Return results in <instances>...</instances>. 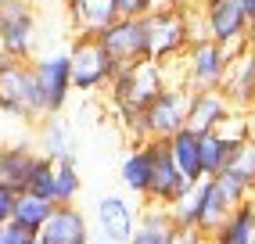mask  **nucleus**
<instances>
[{
  "label": "nucleus",
  "instance_id": "obj_1",
  "mask_svg": "<svg viewBox=\"0 0 255 244\" xmlns=\"http://www.w3.org/2000/svg\"><path fill=\"white\" fill-rule=\"evenodd\" d=\"M169 86V65H158L151 58L129 61L108 79V97H112V112L115 119H129L140 115L151 101Z\"/></svg>",
  "mask_w": 255,
  "mask_h": 244
},
{
  "label": "nucleus",
  "instance_id": "obj_3",
  "mask_svg": "<svg viewBox=\"0 0 255 244\" xmlns=\"http://www.w3.org/2000/svg\"><path fill=\"white\" fill-rule=\"evenodd\" d=\"M0 115L18 122H40L47 119L40 86L32 79L29 61H7L0 68Z\"/></svg>",
  "mask_w": 255,
  "mask_h": 244
},
{
  "label": "nucleus",
  "instance_id": "obj_10",
  "mask_svg": "<svg viewBox=\"0 0 255 244\" xmlns=\"http://www.w3.org/2000/svg\"><path fill=\"white\" fill-rule=\"evenodd\" d=\"M140 205H133L126 194H101L94 205V226L90 230L97 237H105L108 244H126L133 226H137Z\"/></svg>",
  "mask_w": 255,
  "mask_h": 244
},
{
  "label": "nucleus",
  "instance_id": "obj_17",
  "mask_svg": "<svg viewBox=\"0 0 255 244\" xmlns=\"http://www.w3.org/2000/svg\"><path fill=\"white\" fill-rule=\"evenodd\" d=\"M173 234H176V223L169 216V208L147 205V208H140L137 226H133L126 244H173Z\"/></svg>",
  "mask_w": 255,
  "mask_h": 244
},
{
  "label": "nucleus",
  "instance_id": "obj_35",
  "mask_svg": "<svg viewBox=\"0 0 255 244\" xmlns=\"http://www.w3.org/2000/svg\"><path fill=\"white\" fill-rule=\"evenodd\" d=\"M87 244H108V241H105V237H97V234L90 230V241H87Z\"/></svg>",
  "mask_w": 255,
  "mask_h": 244
},
{
  "label": "nucleus",
  "instance_id": "obj_22",
  "mask_svg": "<svg viewBox=\"0 0 255 244\" xmlns=\"http://www.w3.org/2000/svg\"><path fill=\"white\" fill-rule=\"evenodd\" d=\"M119 180H123V187L133 198H140V201L147 198V187H151V147H147V140L133 144V151L119 165Z\"/></svg>",
  "mask_w": 255,
  "mask_h": 244
},
{
  "label": "nucleus",
  "instance_id": "obj_27",
  "mask_svg": "<svg viewBox=\"0 0 255 244\" xmlns=\"http://www.w3.org/2000/svg\"><path fill=\"white\" fill-rule=\"evenodd\" d=\"M50 187H54V162L47 158V154L36 151V158H32V169H29V176H25V190L29 194H40L50 201Z\"/></svg>",
  "mask_w": 255,
  "mask_h": 244
},
{
  "label": "nucleus",
  "instance_id": "obj_18",
  "mask_svg": "<svg viewBox=\"0 0 255 244\" xmlns=\"http://www.w3.org/2000/svg\"><path fill=\"white\" fill-rule=\"evenodd\" d=\"M65 7H69V18L79 29V36H97L108 22L119 18L115 0H65Z\"/></svg>",
  "mask_w": 255,
  "mask_h": 244
},
{
  "label": "nucleus",
  "instance_id": "obj_9",
  "mask_svg": "<svg viewBox=\"0 0 255 244\" xmlns=\"http://www.w3.org/2000/svg\"><path fill=\"white\" fill-rule=\"evenodd\" d=\"M140 119H144L147 140H165V136H173L187 122V86L183 83H169L165 90L140 112Z\"/></svg>",
  "mask_w": 255,
  "mask_h": 244
},
{
  "label": "nucleus",
  "instance_id": "obj_38",
  "mask_svg": "<svg viewBox=\"0 0 255 244\" xmlns=\"http://www.w3.org/2000/svg\"><path fill=\"white\" fill-rule=\"evenodd\" d=\"M252 108H255V104H252Z\"/></svg>",
  "mask_w": 255,
  "mask_h": 244
},
{
  "label": "nucleus",
  "instance_id": "obj_32",
  "mask_svg": "<svg viewBox=\"0 0 255 244\" xmlns=\"http://www.w3.org/2000/svg\"><path fill=\"white\" fill-rule=\"evenodd\" d=\"M173 244H209V237L198 230V226H176Z\"/></svg>",
  "mask_w": 255,
  "mask_h": 244
},
{
  "label": "nucleus",
  "instance_id": "obj_25",
  "mask_svg": "<svg viewBox=\"0 0 255 244\" xmlns=\"http://www.w3.org/2000/svg\"><path fill=\"white\" fill-rule=\"evenodd\" d=\"M198 144H201V180H205V176H219V172L227 169V162L234 158V151L241 147V144H230L227 136H219L216 129L201 133Z\"/></svg>",
  "mask_w": 255,
  "mask_h": 244
},
{
  "label": "nucleus",
  "instance_id": "obj_29",
  "mask_svg": "<svg viewBox=\"0 0 255 244\" xmlns=\"http://www.w3.org/2000/svg\"><path fill=\"white\" fill-rule=\"evenodd\" d=\"M165 208H169V216H173L176 226H194V216H198V187L191 183L173 205H165Z\"/></svg>",
  "mask_w": 255,
  "mask_h": 244
},
{
  "label": "nucleus",
  "instance_id": "obj_36",
  "mask_svg": "<svg viewBox=\"0 0 255 244\" xmlns=\"http://www.w3.org/2000/svg\"><path fill=\"white\" fill-rule=\"evenodd\" d=\"M7 61H11V58H7V50H4V47H0V68H4Z\"/></svg>",
  "mask_w": 255,
  "mask_h": 244
},
{
  "label": "nucleus",
  "instance_id": "obj_31",
  "mask_svg": "<svg viewBox=\"0 0 255 244\" xmlns=\"http://www.w3.org/2000/svg\"><path fill=\"white\" fill-rule=\"evenodd\" d=\"M151 7H155V0H115V11L123 18H144Z\"/></svg>",
  "mask_w": 255,
  "mask_h": 244
},
{
  "label": "nucleus",
  "instance_id": "obj_6",
  "mask_svg": "<svg viewBox=\"0 0 255 244\" xmlns=\"http://www.w3.org/2000/svg\"><path fill=\"white\" fill-rule=\"evenodd\" d=\"M0 47L11 61L36 58V11L29 0H0Z\"/></svg>",
  "mask_w": 255,
  "mask_h": 244
},
{
  "label": "nucleus",
  "instance_id": "obj_37",
  "mask_svg": "<svg viewBox=\"0 0 255 244\" xmlns=\"http://www.w3.org/2000/svg\"><path fill=\"white\" fill-rule=\"evenodd\" d=\"M252 144H255V133H252Z\"/></svg>",
  "mask_w": 255,
  "mask_h": 244
},
{
  "label": "nucleus",
  "instance_id": "obj_24",
  "mask_svg": "<svg viewBox=\"0 0 255 244\" xmlns=\"http://www.w3.org/2000/svg\"><path fill=\"white\" fill-rule=\"evenodd\" d=\"M40 154H47L50 162L54 158H65V154H76V144H72V129L69 122H61L58 115H47L40 119Z\"/></svg>",
  "mask_w": 255,
  "mask_h": 244
},
{
  "label": "nucleus",
  "instance_id": "obj_4",
  "mask_svg": "<svg viewBox=\"0 0 255 244\" xmlns=\"http://www.w3.org/2000/svg\"><path fill=\"white\" fill-rule=\"evenodd\" d=\"M227 65H230V54L219 43H212L209 36L191 40V47L183 50V61H180V72H183L180 83L187 90H219Z\"/></svg>",
  "mask_w": 255,
  "mask_h": 244
},
{
  "label": "nucleus",
  "instance_id": "obj_19",
  "mask_svg": "<svg viewBox=\"0 0 255 244\" xmlns=\"http://www.w3.org/2000/svg\"><path fill=\"white\" fill-rule=\"evenodd\" d=\"M194 187H198V216H194V226H198V230L209 237V234L216 230V226L223 223V216L230 212L234 205L223 198V190H219V183H216L212 176L198 180Z\"/></svg>",
  "mask_w": 255,
  "mask_h": 244
},
{
  "label": "nucleus",
  "instance_id": "obj_33",
  "mask_svg": "<svg viewBox=\"0 0 255 244\" xmlns=\"http://www.w3.org/2000/svg\"><path fill=\"white\" fill-rule=\"evenodd\" d=\"M14 198H18V190H11L0 183V226L11 223V208H14Z\"/></svg>",
  "mask_w": 255,
  "mask_h": 244
},
{
  "label": "nucleus",
  "instance_id": "obj_34",
  "mask_svg": "<svg viewBox=\"0 0 255 244\" xmlns=\"http://www.w3.org/2000/svg\"><path fill=\"white\" fill-rule=\"evenodd\" d=\"M241 11H245L248 25H255V0H241Z\"/></svg>",
  "mask_w": 255,
  "mask_h": 244
},
{
  "label": "nucleus",
  "instance_id": "obj_26",
  "mask_svg": "<svg viewBox=\"0 0 255 244\" xmlns=\"http://www.w3.org/2000/svg\"><path fill=\"white\" fill-rule=\"evenodd\" d=\"M50 205L47 198H40V194H29V190H18V198H14V208H11V223L14 226H22V230H29V234H36L40 226H43V219L50 216Z\"/></svg>",
  "mask_w": 255,
  "mask_h": 244
},
{
  "label": "nucleus",
  "instance_id": "obj_28",
  "mask_svg": "<svg viewBox=\"0 0 255 244\" xmlns=\"http://www.w3.org/2000/svg\"><path fill=\"white\" fill-rule=\"evenodd\" d=\"M227 169H230L234 176L241 180V183L252 190V194H255V144H252V136H248V140L234 151V158L227 162Z\"/></svg>",
  "mask_w": 255,
  "mask_h": 244
},
{
  "label": "nucleus",
  "instance_id": "obj_8",
  "mask_svg": "<svg viewBox=\"0 0 255 244\" xmlns=\"http://www.w3.org/2000/svg\"><path fill=\"white\" fill-rule=\"evenodd\" d=\"M205 36L212 43H219L234 58L237 50H245V32H248V18L241 11V0H205Z\"/></svg>",
  "mask_w": 255,
  "mask_h": 244
},
{
  "label": "nucleus",
  "instance_id": "obj_15",
  "mask_svg": "<svg viewBox=\"0 0 255 244\" xmlns=\"http://www.w3.org/2000/svg\"><path fill=\"white\" fill-rule=\"evenodd\" d=\"M230 101L223 97V90H187V129L201 133H212L219 129V122L230 115Z\"/></svg>",
  "mask_w": 255,
  "mask_h": 244
},
{
  "label": "nucleus",
  "instance_id": "obj_23",
  "mask_svg": "<svg viewBox=\"0 0 255 244\" xmlns=\"http://www.w3.org/2000/svg\"><path fill=\"white\" fill-rule=\"evenodd\" d=\"M83 194V176L76 154L54 158V187H50V205H76Z\"/></svg>",
  "mask_w": 255,
  "mask_h": 244
},
{
  "label": "nucleus",
  "instance_id": "obj_5",
  "mask_svg": "<svg viewBox=\"0 0 255 244\" xmlns=\"http://www.w3.org/2000/svg\"><path fill=\"white\" fill-rule=\"evenodd\" d=\"M69 65H72V90L79 94H94L101 86H108V79L119 72V61L94 36H76V43L69 47Z\"/></svg>",
  "mask_w": 255,
  "mask_h": 244
},
{
  "label": "nucleus",
  "instance_id": "obj_7",
  "mask_svg": "<svg viewBox=\"0 0 255 244\" xmlns=\"http://www.w3.org/2000/svg\"><path fill=\"white\" fill-rule=\"evenodd\" d=\"M32 79L40 86V97H43V112L47 115H61L65 104L72 97V65H69V50L61 54H47V58H32Z\"/></svg>",
  "mask_w": 255,
  "mask_h": 244
},
{
  "label": "nucleus",
  "instance_id": "obj_11",
  "mask_svg": "<svg viewBox=\"0 0 255 244\" xmlns=\"http://www.w3.org/2000/svg\"><path fill=\"white\" fill-rule=\"evenodd\" d=\"M151 147V187H147V205H173L187 187H191V180L183 176V172L176 169L173 154H169L165 140H147Z\"/></svg>",
  "mask_w": 255,
  "mask_h": 244
},
{
  "label": "nucleus",
  "instance_id": "obj_2",
  "mask_svg": "<svg viewBox=\"0 0 255 244\" xmlns=\"http://www.w3.org/2000/svg\"><path fill=\"white\" fill-rule=\"evenodd\" d=\"M147 32V58L158 65H173L187 47H191V18L180 7H151L144 14Z\"/></svg>",
  "mask_w": 255,
  "mask_h": 244
},
{
  "label": "nucleus",
  "instance_id": "obj_16",
  "mask_svg": "<svg viewBox=\"0 0 255 244\" xmlns=\"http://www.w3.org/2000/svg\"><path fill=\"white\" fill-rule=\"evenodd\" d=\"M209 244H255V198L234 205L209 234Z\"/></svg>",
  "mask_w": 255,
  "mask_h": 244
},
{
  "label": "nucleus",
  "instance_id": "obj_21",
  "mask_svg": "<svg viewBox=\"0 0 255 244\" xmlns=\"http://www.w3.org/2000/svg\"><path fill=\"white\" fill-rule=\"evenodd\" d=\"M165 147H169V154H173L176 169L191 183H198L201 180V144H198V133L187 129V126H180L173 136H165Z\"/></svg>",
  "mask_w": 255,
  "mask_h": 244
},
{
  "label": "nucleus",
  "instance_id": "obj_20",
  "mask_svg": "<svg viewBox=\"0 0 255 244\" xmlns=\"http://www.w3.org/2000/svg\"><path fill=\"white\" fill-rule=\"evenodd\" d=\"M32 158H36V147L29 140H14L0 147V183L11 190H25V176L32 169Z\"/></svg>",
  "mask_w": 255,
  "mask_h": 244
},
{
  "label": "nucleus",
  "instance_id": "obj_14",
  "mask_svg": "<svg viewBox=\"0 0 255 244\" xmlns=\"http://www.w3.org/2000/svg\"><path fill=\"white\" fill-rule=\"evenodd\" d=\"M219 90H223V97L230 101L234 112H248L255 104V47H245L230 58Z\"/></svg>",
  "mask_w": 255,
  "mask_h": 244
},
{
  "label": "nucleus",
  "instance_id": "obj_30",
  "mask_svg": "<svg viewBox=\"0 0 255 244\" xmlns=\"http://www.w3.org/2000/svg\"><path fill=\"white\" fill-rule=\"evenodd\" d=\"M212 180L219 183V190H223V198H227L230 205H241V201L255 198V194H252V190H248V187H245L241 180H237V176H234L230 169H223V172H219V176H212Z\"/></svg>",
  "mask_w": 255,
  "mask_h": 244
},
{
  "label": "nucleus",
  "instance_id": "obj_12",
  "mask_svg": "<svg viewBox=\"0 0 255 244\" xmlns=\"http://www.w3.org/2000/svg\"><path fill=\"white\" fill-rule=\"evenodd\" d=\"M94 40L105 47L115 61H119V68L129 65V61L147 58V32H144V18H123V14H119V18L108 22Z\"/></svg>",
  "mask_w": 255,
  "mask_h": 244
},
{
  "label": "nucleus",
  "instance_id": "obj_13",
  "mask_svg": "<svg viewBox=\"0 0 255 244\" xmlns=\"http://www.w3.org/2000/svg\"><path fill=\"white\" fill-rule=\"evenodd\" d=\"M87 241H90V219L79 205H54L36 230V244H87Z\"/></svg>",
  "mask_w": 255,
  "mask_h": 244
}]
</instances>
